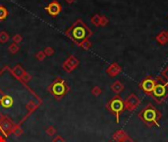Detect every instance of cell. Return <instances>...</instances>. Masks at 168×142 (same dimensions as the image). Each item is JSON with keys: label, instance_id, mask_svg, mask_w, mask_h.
Returning <instances> with one entry per match:
<instances>
[{"label": "cell", "instance_id": "1", "mask_svg": "<svg viewBox=\"0 0 168 142\" xmlns=\"http://www.w3.org/2000/svg\"><path fill=\"white\" fill-rule=\"evenodd\" d=\"M140 120L148 127H159V120L162 119V114L152 104L147 105L139 113Z\"/></svg>", "mask_w": 168, "mask_h": 142}, {"label": "cell", "instance_id": "2", "mask_svg": "<svg viewBox=\"0 0 168 142\" xmlns=\"http://www.w3.org/2000/svg\"><path fill=\"white\" fill-rule=\"evenodd\" d=\"M151 97L157 104H163L168 99V82L162 77H158V82L155 85Z\"/></svg>", "mask_w": 168, "mask_h": 142}, {"label": "cell", "instance_id": "3", "mask_svg": "<svg viewBox=\"0 0 168 142\" xmlns=\"http://www.w3.org/2000/svg\"><path fill=\"white\" fill-rule=\"evenodd\" d=\"M91 35V31L82 21H78L71 31V37L75 42L82 44Z\"/></svg>", "mask_w": 168, "mask_h": 142}, {"label": "cell", "instance_id": "4", "mask_svg": "<svg viewBox=\"0 0 168 142\" xmlns=\"http://www.w3.org/2000/svg\"><path fill=\"white\" fill-rule=\"evenodd\" d=\"M106 108L110 110L111 114H113L116 118V122L118 123L120 120V115L125 110V104L124 100H122L119 95L115 96L113 99L107 103Z\"/></svg>", "mask_w": 168, "mask_h": 142}, {"label": "cell", "instance_id": "5", "mask_svg": "<svg viewBox=\"0 0 168 142\" xmlns=\"http://www.w3.org/2000/svg\"><path fill=\"white\" fill-rule=\"evenodd\" d=\"M158 82V77H154V76H152V75H148V76H146L144 79L142 80L139 84V88L144 92V93L151 97L152 91L155 87V85Z\"/></svg>", "mask_w": 168, "mask_h": 142}, {"label": "cell", "instance_id": "6", "mask_svg": "<svg viewBox=\"0 0 168 142\" xmlns=\"http://www.w3.org/2000/svg\"><path fill=\"white\" fill-rule=\"evenodd\" d=\"M141 103L140 98L136 94L132 93L130 94L125 100H124V104H125V109L129 112H134V110L139 107Z\"/></svg>", "mask_w": 168, "mask_h": 142}, {"label": "cell", "instance_id": "7", "mask_svg": "<svg viewBox=\"0 0 168 142\" xmlns=\"http://www.w3.org/2000/svg\"><path fill=\"white\" fill-rule=\"evenodd\" d=\"M121 72H122V68L117 62L111 63L106 69V73L108 74L110 77H115V76L118 75V74H120Z\"/></svg>", "mask_w": 168, "mask_h": 142}, {"label": "cell", "instance_id": "8", "mask_svg": "<svg viewBox=\"0 0 168 142\" xmlns=\"http://www.w3.org/2000/svg\"><path fill=\"white\" fill-rule=\"evenodd\" d=\"M0 128H1L2 132L5 133V135H8L9 133H11L12 131H13L14 125L10 120L4 119L3 121L1 122V125H0Z\"/></svg>", "mask_w": 168, "mask_h": 142}, {"label": "cell", "instance_id": "9", "mask_svg": "<svg viewBox=\"0 0 168 142\" xmlns=\"http://www.w3.org/2000/svg\"><path fill=\"white\" fill-rule=\"evenodd\" d=\"M66 91V86L64 85L63 82H56L53 86H52V92L54 95H64Z\"/></svg>", "mask_w": 168, "mask_h": 142}, {"label": "cell", "instance_id": "10", "mask_svg": "<svg viewBox=\"0 0 168 142\" xmlns=\"http://www.w3.org/2000/svg\"><path fill=\"white\" fill-rule=\"evenodd\" d=\"M46 10H47V12L51 16H55V15L59 14V12L61 10V7H60V5L57 2H52V3H50L47 6Z\"/></svg>", "mask_w": 168, "mask_h": 142}, {"label": "cell", "instance_id": "11", "mask_svg": "<svg viewBox=\"0 0 168 142\" xmlns=\"http://www.w3.org/2000/svg\"><path fill=\"white\" fill-rule=\"evenodd\" d=\"M155 41H156L160 46H164L168 42V35L166 31H161V32L155 37Z\"/></svg>", "mask_w": 168, "mask_h": 142}, {"label": "cell", "instance_id": "12", "mask_svg": "<svg viewBox=\"0 0 168 142\" xmlns=\"http://www.w3.org/2000/svg\"><path fill=\"white\" fill-rule=\"evenodd\" d=\"M128 136V134L125 130H123V129H119V130H117L114 132V134L112 135V138L113 140H115L116 142H122L124 139Z\"/></svg>", "mask_w": 168, "mask_h": 142}, {"label": "cell", "instance_id": "13", "mask_svg": "<svg viewBox=\"0 0 168 142\" xmlns=\"http://www.w3.org/2000/svg\"><path fill=\"white\" fill-rule=\"evenodd\" d=\"M0 104H1L2 107L8 109L12 106V105H13V100H12V98L10 96L5 95L0 99Z\"/></svg>", "mask_w": 168, "mask_h": 142}, {"label": "cell", "instance_id": "14", "mask_svg": "<svg viewBox=\"0 0 168 142\" xmlns=\"http://www.w3.org/2000/svg\"><path fill=\"white\" fill-rule=\"evenodd\" d=\"M111 90L114 92L115 94H120L124 90V85L120 81H115L113 84H111Z\"/></svg>", "mask_w": 168, "mask_h": 142}, {"label": "cell", "instance_id": "15", "mask_svg": "<svg viewBox=\"0 0 168 142\" xmlns=\"http://www.w3.org/2000/svg\"><path fill=\"white\" fill-rule=\"evenodd\" d=\"M91 93H92V95H95L96 97H97V96H99L101 93H102V90L98 87V86H96V87H93L92 88V90H91Z\"/></svg>", "mask_w": 168, "mask_h": 142}, {"label": "cell", "instance_id": "16", "mask_svg": "<svg viewBox=\"0 0 168 142\" xmlns=\"http://www.w3.org/2000/svg\"><path fill=\"white\" fill-rule=\"evenodd\" d=\"M7 14H8L7 10H6L4 7H0V20L5 19V18L7 17Z\"/></svg>", "mask_w": 168, "mask_h": 142}, {"label": "cell", "instance_id": "17", "mask_svg": "<svg viewBox=\"0 0 168 142\" xmlns=\"http://www.w3.org/2000/svg\"><path fill=\"white\" fill-rule=\"evenodd\" d=\"M46 133L49 135V136H53V135H55V134H56V129H55V127L49 126V127L46 129Z\"/></svg>", "mask_w": 168, "mask_h": 142}, {"label": "cell", "instance_id": "18", "mask_svg": "<svg viewBox=\"0 0 168 142\" xmlns=\"http://www.w3.org/2000/svg\"><path fill=\"white\" fill-rule=\"evenodd\" d=\"M161 76L164 78L165 81L168 82V65L165 67V68H164L162 71H161Z\"/></svg>", "mask_w": 168, "mask_h": 142}, {"label": "cell", "instance_id": "19", "mask_svg": "<svg viewBox=\"0 0 168 142\" xmlns=\"http://www.w3.org/2000/svg\"><path fill=\"white\" fill-rule=\"evenodd\" d=\"M13 132H14V134L16 135V136H20V135L23 133V130L19 126H15L13 128Z\"/></svg>", "mask_w": 168, "mask_h": 142}, {"label": "cell", "instance_id": "20", "mask_svg": "<svg viewBox=\"0 0 168 142\" xmlns=\"http://www.w3.org/2000/svg\"><path fill=\"white\" fill-rule=\"evenodd\" d=\"M35 108H36V105H35L34 102H30V103L27 105V109H28L29 110H34Z\"/></svg>", "mask_w": 168, "mask_h": 142}, {"label": "cell", "instance_id": "21", "mask_svg": "<svg viewBox=\"0 0 168 142\" xmlns=\"http://www.w3.org/2000/svg\"><path fill=\"white\" fill-rule=\"evenodd\" d=\"M99 22H100V17H98V15H96L92 18V23L96 25V26H98Z\"/></svg>", "mask_w": 168, "mask_h": 142}, {"label": "cell", "instance_id": "22", "mask_svg": "<svg viewBox=\"0 0 168 142\" xmlns=\"http://www.w3.org/2000/svg\"><path fill=\"white\" fill-rule=\"evenodd\" d=\"M52 142H65V139L60 135H57V136H55V138H53Z\"/></svg>", "mask_w": 168, "mask_h": 142}, {"label": "cell", "instance_id": "23", "mask_svg": "<svg viewBox=\"0 0 168 142\" xmlns=\"http://www.w3.org/2000/svg\"><path fill=\"white\" fill-rule=\"evenodd\" d=\"M82 46L84 47V48L88 49V48H90V47H91V42H90L88 40H86L85 42H82Z\"/></svg>", "mask_w": 168, "mask_h": 142}, {"label": "cell", "instance_id": "24", "mask_svg": "<svg viewBox=\"0 0 168 142\" xmlns=\"http://www.w3.org/2000/svg\"><path fill=\"white\" fill-rule=\"evenodd\" d=\"M108 20L106 19L105 17H101L100 18V22H99V25H101V26H105V25L107 24Z\"/></svg>", "mask_w": 168, "mask_h": 142}, {"label": "cell", "instance_id": "25", "mask_svg": "<svg viewBox=\"0 0 168 142\" xmlns=\"http://www.w3.org/2000/svg\"><path fill=\"white\" fill-rule=\"evenodd\" d=\"M14 73L16 74L17 76H19V77H20V76L22 75V74H23L24 72H23V70L20 68V67H17V71L15 70V71H14Z\"/></svg>", "mask_w": 168, "mask_h": 142}, {"label": "cell", "instance_id": "26", "mask_svg": "<svg viewBox=\"0 0 168 142\" xmlns=\"http://www.w3.org/2000/svg\"><path fill=\"white\" fill-rule=\"evenodd\" d=\"M122 142H135V141H134V140H133L132 138H131V137L129 136V135H128V136H127V137H126L125 139H124V140H123Z\"/></svg>", "mask_w": 168, "mask_h": 142}, {"label": "cell", "instance_id": "27", "mask_svg": "<svg viewBox=\"0 0 168 142\" xmlns=\"http://www.w3.org/2000/svg\"><path fill=\"white\" fill-rule=\"evenodd\" d=\"M3 120H4L3 115H2V114H0V125H1V122L3 121Z\"/></svg>", "mask_w": 168, "mask_h": 142}, {"label": "cell", "instance_id": "28", "mask_svg": "<svg viewBox=\"0 0 168 142\" xmlns=\"http://www.w3.org/2000/svg\"><path fill=\"white\" fill-rule=\"evenodd\" d=\"M166 32H167V35H168V31H166Z\"/></svg>", "mask_w": 168, "mask_h": 142}, {"label": "cell", "instance_id": "29", "mask_svg": "<svg viewBox=\"0 0 168 142\" xmlns=\"http://www.w3.org/2000/svg\"><path fill=\"white\" fill-rule=\"evenodd\" d=\"M109 142H113V141H109Z\"/></svg>", "mask_w": 168, "mask_h": 142}]
</instances>
